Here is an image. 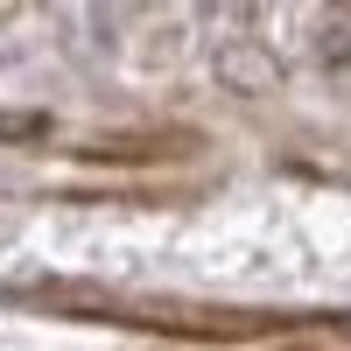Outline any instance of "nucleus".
Segmentation results:
<instances>
[{
	"instance_id": "f257e3e1",
	"label": "nucleus",
	"mask_w": 351,
	"mask_h": 351,
	"mask_svg": "<svg viewBox=\"0 0 351 351\" xmlns=\"http://www.w3.org/2000/svg\"><path fill=\"white\" fill-rule=\"evenodd\" d=\"M0 8H14V0H0Z\"/></svg>"
}]
</instances>
